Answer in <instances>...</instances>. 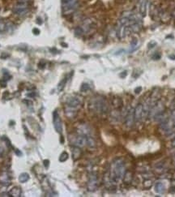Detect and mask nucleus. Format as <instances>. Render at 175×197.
<instances>
[{"mask_svg": "<svg viewBox=\"0 0 175 197\" xmlns=\"http://www.w3.org/2000/svg\"><path fill=\"white\" fill-rule=\"evenodd\" d=\"M126 172V166L124 161L122 158H117L111 163L110 166V181L117 183L124 176Z\"/></svg>", "mask_w": 175, "mask_h": 197, "instance_id": "obj_1", "label": "nucleus"}, {"mask_svg": "<svg viewBox=\"0 0 175 197\" xmlns=\"http://www.w3.org/2000/svg\"><path fill=\"white\" fill-rule=\"evenodd\" d=\"M90 107H92V110L99 114H105L108 111V105L107 102L102 97H96L92 99L91 101Z\"/></svg>", "mask_w": 175, "mask_h": 197, "instance_id": "obj_2", "label": "nucleus"}, {"mask_svg": "<svg viewBox=\"0 0 175 197\" xmlns=\"http://www.w3.org/2000/svg\"><path fill=\"white\" fill-rule=\"evenodd\" d=\"M165 111V106L162 101H158L155 102L154 105L151 106L150 110L148 111V116L151 118H154L156 115Z\"/></svg>", "mask_w": 175, "mask_h": 197, "instance_id": "obj_3", "label": "nucleus"}, {"mask_svg": "<svg viewBox=\"0 0 175 197\" xmlns=\"http://www.w3.org/2000/svg\"><path fill=\"white\" fill-rule=\"evenodd\" d=\"M69 141L74 146L82 148V147H85L86 145L87 138H86L85 136H82V135H80V134L70 135L69 136Z\"/></svg>", "mask_w": 175, "mask_h": 197, "instance_id": "obj_4", "label": "nucleus"}, {"mask_svg": "<svg viewBox=\"0 0 175 197\" xmlns=\"http://www.w3.org/2000/svg\"><path fill=\"white\" fill-rule=\"evenodd\" d=\"M79 6V1L78 0H70L63 3V13L65 14H71L74 12Z\"/></svg>", "mask_w": 175, "mask_h": 197, "instance_id": "obj_5", "label": "nucleus"}, {"mask_svg": "<svg viewBox=\"0 0 175 197\" xmlns=\"http://www.w3.org/2000/svg\"><path fill=\"white\" fill-rule=\"evenodd\" d=\"M29 5L26 3H18L13 7V12L18 16H24L29 12Z\"/></svg>", "mask_w": 175, "mask_h": 197, "instance_id": "obj_6", "label": "nucleus"}, {"mask_svg": "<svg viewBox=\"0 0 175 197\" xmlns=\"http://www.w3.org/2000/svg\"><path fill=\"white\" fill-rule=\"evenodd\" d=\"M99 186V181L98 177L96 173H91L88 177V190L89 192H94L97 189Z\"/></svg>", "mask_w": 175, "mask_h": 197, "instance_id": "obj_7", "label": "nucleus"}, {"mask_svg": "<svg viewBox=\"0 0 175 197\" xmlns=\"http://www.w3.org/2000/svg\"><path fill=\"white\" fill-rule=\"evenodd\" d=\"M53 122H54V126H55V131L58 133H62L63 131V123H62V120L59 114V113L57 110H55L53 113Z\"/></svg>", "mask_w": 175, "mask_h": 197, "instance_id": "obj_8", "label": "nucleus"}, {"mask_svg": "<svg viewBox=\"0 0 175 197\" xmlns=\"http://www.w3.org/2000/svg\"><path fill=\"white\" fill-rule=\"evenodd\" d=\"M81 103H82V101H81V99L80 97H69L67 99V108L75 110L76 108L80 107Z\"/></svg>", "mask_w": 175, "mask_h": 197, "instance_id": "obj_9", "label": "nucleus"}, {"mask_svg": "<svg viewBox=\"0 0 175 197\" xmlns=\"http://www.w3.org/2000/svg\"><path fill=\"white\" fill-rule=\"evenodd\" d=\"M135 122V109L130 108L127 111L125 118V124L127 127H131Z\"/></svg>", "mask_w": 175, "mask_h": 197, "instance_id": "obj_10", "label": "nucleus"}, {"mask_svg": "<svg viewBox=\"0 0 175 197\" xmlns=\"http://www.w3.org/2000/svg\"><path fill=\"white\" fill-rule=\"evenodd\" d=\"M130 33H131V31H130L129 26L119 25V27L118 28V30H117V36L118 37L119 39H122L127 35H129Z\"/></svg>", "mask_w": 175, "mask_h": 197, "instance_id": "obj_11", "label": "nucleus"}, {"mask_svg": "<svg viewBox=\"0 0 175 197\" xmlns=\"http://www.w3.org/2000/svg\"><path fill=\"white\" fill-rule=\"evenodd\" d=\"M0 184L5 187L11 184V176L7 172L3 171L0 173Z\"/></svg>", "mask_w": 175, "mask_h": 197, "instance_id": "obj_12", "label": "nucleus"}, {"mask_svg": "<svg viewBox=\"0 0 175 197\" xmlns=\"http://www.w3.org/2000/svg\"><path fill=\"white\" fill-rule=\"evenodd\" d=\"M143 111H144V106L139 103L135 108V121L139 122L143 118Z\"/></svg>", "mask_w": 175, "mask_h": 197, "instance_id": "obj_13", "label": "nucleus"}, {"mask_svg": "<svg viewBox=\"0 0 175 197\" xmlns=\"http://www.w3.org/2000/svg\"><path fill=\"white\" fill-rule=\"evenodd\" d=\"M71 155H72V158L74 161L80 159L81 155H82V151H81L80 147L74 146V145H73V147H71Z\"/></svg>", "mask_w": 175, "mask_h": 197, "instance_id": "obj_14", "label": "nucleus"}, {"mask_svg": "<svg viewBox=\"0 0 175 197\" xmlns=\"http://www.w3.org/2000/svg\"><path fill=\"white\" fill-rule=\"evenodd\" d=\"M133 178H134L133 173L130 171V170H126L124 176L122 178L123 183H125V184H130L132 182V181H133Z\"/></svg>", "mask_w": 175, "mask_h": 197, "instance_id": "obj_15", "label": "nucleus"}, {"mask_svg": "<svg viewBox=\"0 0 175 197\" xmlns=\"http://www.w3.org/2000/svg\"><path fill=\"white\" fill-rule=\"evenodd\" d=\"M21 193H22V191H21L20 187H12L10 190V192H8V195H9V196L20 197L21 196Z\"/></svg>", "mask_w": 175, "mask_h": 197, "instance_id": "obj_16", "label": "nucleus"}, {"mask_svg": "<svg viewBox=\"0 0 175 197\" xmlns=\"http://www.w3.org/2000/svg\"><path fill=\"white\" fill-rule=\"evenodd\" d=\"M147 7H148V0H142L140 5V12L141 15L145 16L147 12Z\"/></svg>", "mask_w": 175, "mask_h": 197, "instance_id": "obj_17", "label": "nucleus"}, {"mask_svg": "<svg viewBox=\"0 0 175 197\" xmlns=\"http://www.w3.org/2000/svg\"><path fill=\"white\" fill-rule=\"evenodd\" d=\"M129 27H130L131 33H139V32L141 30V28H142L140 22H135V23L132 24V25L129 26Z\"/></svg>", "mask_w": 175, "mask_h": 197, "instance_id": "obj_18", "label": "nucleus"}, {"mask_svg": "<svg viewBox=\"0 0 175 197\" xmlns=\"http://www.w3.org/2000/svg\"><path fill=\"white\" fill-rule=\"evenodd\" d=\"M155 192L159 194H162L165 192V185L162 182H158L155 184Z\"/></svg>", "mask_w": 175, "mask_h": 197, "instance_id": "obj_19", "label": "nucleus"}, {"mask_svg": "<svg viewBox=\"0 0 175 197\" xmlns=\"http://www.w3.org/2000/svg\"><path fill=\"white\" fill-rule=\"evenodd\" d=\"M87 138V141H86V145L88 147V148H93L96 147V141L95 140L92 138L90 136H86Z\"/></svg>", "mask_w": 175, "mask_h": 197, "instance_id": "obj_20", "label": "nucleus"}, {"mask_svg": "<svg viewBox=\"0 0 175 197\" xmlns=\"http://www.w3.org/2000/svg\"><path fill=\"white\" fill-rule=\"evenodd\" d=\"M29 180V174L27 173H22L20 174V176H19V181L21 183H25V182H27Z\"/></svg>", "mask_w": 175, "mask_h": 197, "instance_id": "obj_21", "label": "nucleus"}, {"mask_svg": "<svg viewBox=\"0 0 175 197\" xmlns=\"http://www.w3.org/2000/svg\"><path fill=\"white\" fill-rule=\"evenodd\" d=\"M152 185H153V182L150 178H146L143 182V187H144L145 189H149L152 187Z\"/></svg>", "mask_w": 175, "mask_h": 197, "instance_id": "obj_22", "label": "nucleus"}, {"mask_svg": "<svg viewBox=\"0 0 175 197\" xmlns=\"http://www.w3.org/2000/svg\"><path fill=\"white\" fill-rule=\"evenodd\" d=\"M67 78L65 77V78H63V79L59 82V85H58V90H59V91L61 92L63 90V89L65 88L66 84H67Z\"/></svg>", "mask_w": 175, "mask_h": 197, "instance_id": "obj_23", "label": "nucleus"}, {"mask_svg": "<svg viewBox=\"0 0 175 197\" xmlns=\"http://www.w3.org/2000/svg\"><path fill=\"white\" fill-rule=\"evenodd\" d=\"M68 157H69V155H68V153H67V152H62V153H61L60 157H59V162H66V161L68 159Z\"/></svg>", "mask_w": 175, "mask_h": 197, "instance_id": "obj_24", "label": "nucleus"}, {"mask_svg": "<svg viewBox=\"0 0 175 197\" xmlns=\"http://www.w3.org/2000/svg\"><path fill=\"white\" fill-rule=\"evenodd\" d=\"M113 105L115 106V107H121L122 106V100H121L120 98H114V100H113Z\"/></svg>", "mask_w": 175, "mask_h": 197, "instance_id": "obj_25", "label": "nucleus"}, {"mask_svg": "<svg viewBox=\"0 0 175 197\" xmlns=\"http://www.w3.org/2000/svg\"><path fill=\"white\" fill-rule=\"evenodd\" d=\"M7 29V26L4 21L0 20V33H4Z\"/></svg>", "mask_w": 175, "mask_h": 197, "instance_id": "obj_26", "label": "nucleus"}, {"mask_svg": "<svg viewBox=\"0 0 175 197\" xmlns=\"http://www.w3.org/2000/svg\"><path fill=\"white\" fill-rule=\"evenodd\" d=\"M85 33V32L83 30V29L81 27H77L75 29V34L77 37H80L81 35H83Z\"/></svg>", "mask_w": 175, "mask_h": 197, "instance_id": "obj_27", "label": "nucleus"}, {"mask_svg": "<svg viewBox=\"0 0 175 197\" xmlns=\"http://www.w3.org/2000/svg\"><path fill=\"white\" fill-rule=\"evenodd\" d=\"M137 45H138V41L137 39H133L131 43H130V51H135V49L137 48Z\"/></svg>", "mask_w": 175, "mask_h": 197, "instance_id": "obj_28", "label": "nucleus"}, {"mask_svg": "<svg viewBox=\"0 0 175 197\" xmlns=\"http://www.w3.org/2000/svg\"><path fill=\"white\" fill-rule=\"evenodd\" d=\"M88 89H89V85L88 84H83L81 85V88H80V91L84 92V93L87 92Z\"/></svg>", "mask_w": 175, "mask_h": 197, "instance_id": "obj_29", "label": "nucleus"}, {"mask_svg": "<svg viewBox=\"0 0 175 197\" xmlns=\"http://www.w3.org/2000/svg\"><path fill=\"white\" fill-rule=\"evenodd\" d=\"M11 78V75L9 74V72L6 71V72L3 73V79H5L6 81H9Z\"/></svg>", "mask_w": 175, "mask_h": 197, "instance_id": "obj_30", "label": "nucleus"}, {"mask_svg": "<svg viewBox=\"0 0 175 197\" xmlns=\"http://www.w3.org/2000/svg\"><path fill=\"white\" fill-rule=\"evenodd\" d=\"M0 85H1V87H3V88H4V87L7 86V81H6L5 79L0 80Z\"/></svg>", "mask_w": 175, "mask_h": 197, "instance_id": "obj_31", "label": "nucleus"}, {"mask_svg": "<svg viewBox=\"0 0 175 197\" xmlns=\"http://www.w3.org/2000/svg\"><path fill=\"white\" fill-rule=\"evenodd\" d=\"M160 58V55L159 53H155L154 55H152V59H154V60H157V59H159Z\"/></svg>", "mask_w": 175, "mask_h": 197, "instance_id": "obj_32", "label": "nucleus"}, {"mask_svg": "<svg viewBox=\"0 0 175 197\" xmlns=\"http://www.w3.org/2000/svg\"><path fill=\"white\" fill-rule=\"evenodd\" d=\"M3 140H6V141H7V147H8V148H10V147L11 146V145L10 140H8V139L7 138V136H3Z\"/></svg>", "mask_w": 175, "mask_h": 197, "instance_id": "obj_33", "label": "nucleus"}, {"mask_svg": "<svg viewBox=\"0 0 175 197\" xmlns=\"http://www.w3.org/2000/svg\"><path fill=\"white\" fill-rule=\"evenodd\" d=\"M43 164H44V166L45 168H48L49 167V165H50V161L49 160H44L43 161Z\"/></svg>", "mask_w": 175, "mask_h": 197, "instance_id": "obj_34", "label": "nucleus"}, {"mask_svg": "<svg viewBox=\"0 0 175 197\" xmlns=\"http://www.w3.org/2000/svg\"><path fill=\"white\" fill-rule=\"evenodd\" d=\"M15 154H16L18 157H21V156H22V152H21V151L19 150V149H16V150H15Z\"/></svg>", "mask_w": 175, "mask_h": 197, "instance_id": "obj_35", "label": "nucleus"}, {"mask_svg": "<svg viewBox=\"0 0 175 197\" xmlns=\"http://www.w3.org/2000/svg\"><path fill=\"white\" fill-rule=\"evenodd\" d=\"M33 33L35 35H38V34L40 33V30L37 29H33Z\"/></svg>", "mask_w": 175, "mask_h": 197, "instance_id": "obj_36", "label": "nucleus"}, {"mask_svg": "<svg viewBox=\"0 0 175 197\" xmlns=\"http://www.w3.org/2000/svg\"><path fill=\"white\" fill-rule=\"evenodd\" d=\"M141 90H142V88H141V87H138L137 89H135V93H137V94H138V93H140Z\"/></svg>", "mask_w": 175, "mask_h": 197, "instance_id": "obj_37", "label": "nucleus"}, {"mask_svg": "<svg viewBox=\"0 0 175 197\" xmlns=\"http://www.w3.org/2000/svg\"><path fill=\"white\" fill-rule=\"evenodd\" d=\"M23 102H24V103H26L28 106H30V105H32V104H33V103H32V101H29V100H24V101H23Z\"/></svg>", "mask_w": 175, "mask_h": 197, "instance_id": "obj_38", "label": "nucleus"}, {"mask_svg": "<svg viewBox=\"0 0 175 197\" xmlns=\"http://www.w3.org/2000/svg\"><path fill=\"white\" fill-rule=\"evenodd\" d=\"M27 96L29 97H34L36 96V93H28V94H27Z\"/></svg>", "mask_w": 175, "mask_h": 197, "instance_id": "obj_39", "label": "nucleus"}, {"mask_svg": "<svg viewBox=\"0 0 175 197\" xmlns=\"http://www.w3.org/2000/svg\"><path fill=\"white\" fill-rule=\"evenodd\" d=\"M3 152H4L3 148L2 147H0V157H3Z\"/></svg>", "mask_w": 175, "mask_h": 197, "instance_id": "obj_40", "label": "nucleus"}, {"mask_svg": "<svg viewBox=\"0 0 175 197\" xmlns=\"http://www.w3.org/2000/svg\"><path fill=\"white\" fill-rule=\"evenodd\" d=\"M39 67H40V68H44V67H45V63L42 64V62H40V63H39Z\"/></svg>", "mask_w": 175, "mask_h": 197, "instance_id": "obj_41", "label": "nucleus"}, {"mask_svg": "<svg viewBox=\"0 0 175 197\" xmlns=\"http://www.w3.org/2000/svg\"><path fill=\"white\" fill-rule=\"evenodd\" d=\"M29 2V0H18V3H28Z\"/></svg>", "mask_w": 175, "mask_h": 197, "instance_id": "obj_42", "label": "nucleus"}, {"mask_svg": "<svg viewBox=\"0 0 175 197\" xmlns=\"http://www.w3.org/2000/svg\"><path fill=\"white\" fill-rule=\"evenodd\" d=\"M172 17H173V19L175 20V9L172 11Z\"/></svg>", "mask_w": 175, "mask_h": 197, "instance_id": "obj_43", "label": "nucleus"}, {"mask_svg": "<svg viewBox=\"0 0 175 197\" xmlns=\"http://www.w3.org/2000/svg\"><path fill=\"white\" fill-rule=\"evenodd\" d=\"M172 146L175 147V139H174V140L172 141Z\"/></svg>", "mask_w": 175, "mask_h": 197, "instance_id": "obj_44", "label": "nucleus"}, {"mask_svg": "<svg viewBox=\"0 0 175 197\" xmlns=\"http://www.w3.org/2000/svg\"><path fill=\"white\" fill-rule=\"evenodd\" d=\"M172 106H173V107H174V109H175V99L173 101V102H172Z\"/></svg>", "mask_w": 175, "mask_h": 197, "instance_id": "obj_45", "label": "nucleus"}, {"mask_svg": "<svg viewBox=\"0 0 175 197\" xmlns=\"http://www.w3.org/2000/svg\"><path fill=\"white\" fill-rule=\"evenodd\" d=\"M37 22H38V24H39V25H41V21L40 18H38V19H37Z\"/></svg>", "mask_w": 175, "mask_h": 197, "instance_id": "obj_46", "label": "nucleus"}, {"mask_svg": "<svg viewBox=\"0 0 175 197\" xmlns=\"http://www.w3.org/2000/svg\"><path fill=\"white\" fill-rule=\"evenodd\" d=\"M62 1H63V3H65L68 2V1H70V0H62Z\"/></svg>", "mask_w": 175, "mask_h": 197, "instance_id": "obj_47", "label": "nucleus"}, {"mask_svg": "<svg viewBox=\"0 0 175 197\" xmlns=\"http://www.w3.org/2000/svg\"><path fill=\"white\" fill-rule=\"evenodd\" d=\"M63 141H64V139L63 138V136H61V143H63Z\"/></svg>", "mask_w": 175, "mask_h": 197, "instance_id": "obj_48", "label": "nucleus"}]
</instances>
